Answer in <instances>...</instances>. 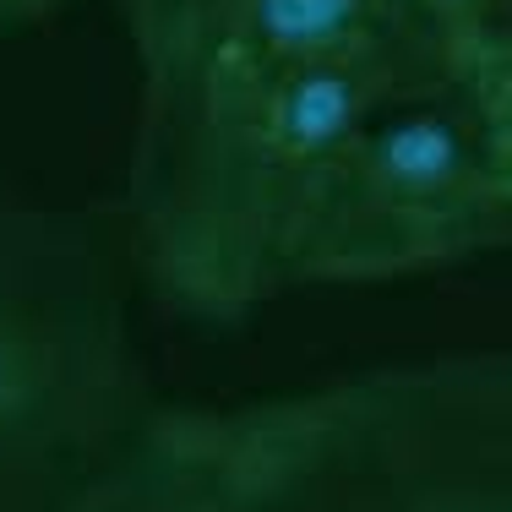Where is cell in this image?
Segmentation results:
<instances>
[{
    "label": "cell",
    "mask_w": 512,
    "mask_h": 512,
    "mask_svg": "<svg viewBox=\"0 0 512 512\" xmlns=\"http://www.w3.org/2000/svg\"><path fill=\"white\" fill-rule=\"evenodd\" d=\"M425 82L409 39L137 99L126 256L169 311L240 322L300 289V256L349 137Z\"/></svg>",
    "instance_id": "obj_1"
},
{
    "label": "cell",
    "mask_w": 512,
    "mask_h": 512,
    "mask_svg": "<svg viewBox=\"0 0 512 512\" xmlns=\"http://www.w3.org/2000/svg\"><path fill=\"white\" fill-rule=\"evenodd\" d=\"M218 512H512V360H393L207 409Z\"/></svg>",
    "instance_id": "obj_2"
},
{
    "label": "cell",
    "mask_w": 512,
    "mask_h": 512,
    "mask_svg": "<svg viewBox=\"0 0 512 512\" xmlns=\"http://www.w3.org/2000/svg\"><path fill=\"white\" fill-rule=\"evenodd\" d=\"M158 404L120 251L0 191V512L66 502Z\"/></svg>",
    "instance_id": "obj_3"
},
{
    "label": "cell",
    "mask_w": 512,
    "mask_h": 512,
    "mask_svg": "<svg viewBox=\"0 0 512 512\" xmlns=\"http://www.w3.org/2000/svg\"><path fill=\"white\" fill-rule=\"evenodd\" d=\"M507 240L512 142L425 77L349 137L300 256V289L442 273Z\"/></svg>",
    "instance_id": "obj_4"
},
{
    "label": "cell",
    "mask_w": 512,
    "mask_h": 512,
    "mask_svg": "<svg viewBox=\"0 0 512 512\" xmlns=\"http://www.w3.org/2000/svg\"><path fill=\"white\" fill-rule=\"evenodd\" d=\"M115 6L137 60L142 99H169L207 82L262 77L409 39L387 0H115Z\"/></svg>",
    "instance_id": "obj_5"
},
{
    "label": "cell",
    "mask_w": 512,
    "mask_h": 512,
    "mask_svg": "<svg viewBox=\"0 0 512 512\" xmlns=\"http://www.w3.org/2000/svg\"><path fill=\"white\" fill-rule=\"evenodd\" d=\"M50 512H218L207 409L158 404L137 436Z\"/></svg>",
    "instance_id": "obj_6"
},
{
    "label": "cell",
    "mask_w": 512,
    "mask_h": 512,
    "mask_svg": "<svg viewBox=\"0 0 512 512\" xmlns=\"http://www.w3.org/2000/svg\"><path fill=\"white\" fill-rule=\"evenodd\" d=\"M387 6L404 22L409 39L420 44L425 66H431V55L447 50V44L512 22V0H387Z\"/></svg>",
    "instance_id": "obj_7"
},
{
    "label": "cell",
    "mask_w": 512,
    "mask_h": 512,
    "mask_svg": "<svg viewBox=\"0 0 512 512\" xmlns=\"http://www.w3.org/2000/svg\"><path fill=\"white\" fill-rule=\"evenodd\" d=\"M60 6H66V0H0V44H6L11 33H28V28H39V22H50Z\"/></svg>",
    "instance_id": "obj_8"
}]
</instances>
